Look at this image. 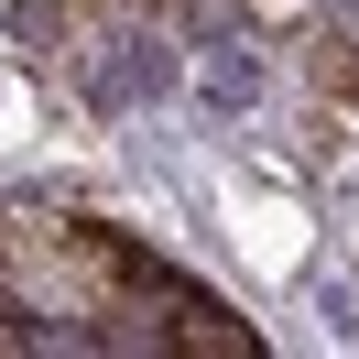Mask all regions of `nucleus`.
Wrapping results in <instances>:
<instances>
[{"instance_id":"nucleus-1","label":"nucleus","mask_w":359,"mask_h":359,"mask_svg":"<svg viewBox=\"0 0 359 359\" xmlns=\"http://www.w3.org/2000/svg\"><path fill=\"white\" fill-rule=\"evenodd\" d=\"M175 348H196V359H250L262 337H250V327H240L229 305H207V294L185 283L175 305H163V359H175Z\"/></svg>"}]
</instances>
